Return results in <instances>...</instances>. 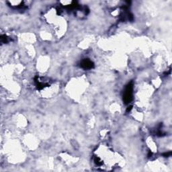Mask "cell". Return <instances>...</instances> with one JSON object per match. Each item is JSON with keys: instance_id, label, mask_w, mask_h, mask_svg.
<instances>
[{"instance_id": "6da1fadb", "label": "cell", "mask_w": 172, "mask_h": 172, "mask_svg": "<svg viewBox=\"0 0 172 172\" xmlns=\"http://www.w3.org/2000/svg\"><path fill=\"white\" fill-rule=\"evenodd\" d=\"M133 84L132 83H129L127 86L125 90V92L124 93V100L126 103H129L131 100H132L133 96Z\"/></svg>"}, {"instance_id": "7a4b0ae2", "label": "cell", "mask_w": 172, "mask_h": 172, "mask_svg": "<svg viewBox=\"0 0 172 172\" xmlns=\"http://www.w3.org/2000/svg\"><path fill=\"white\" fill-rule=\"evenodd\" d=\"M81 66L85 69H90L93 67V63L89 59H85L82 60V62L81 63Z\"/></svg>"}]
</instances>
